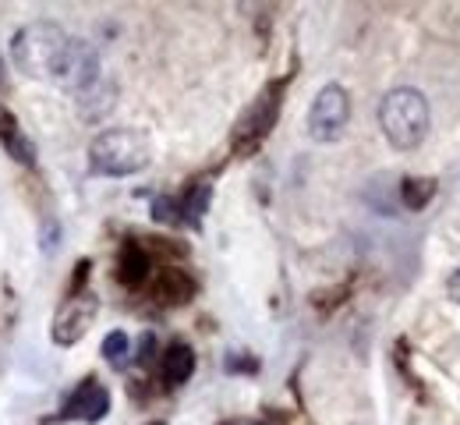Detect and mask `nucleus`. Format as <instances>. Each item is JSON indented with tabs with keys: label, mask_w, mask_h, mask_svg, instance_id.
I'll use <instances>...</instances> for the list:
<instances>
[{
	"label": "nucleus",
	"mask_w": 460,
	"mask_h": 425,
	"mask_svg": "<svg viewBox=\"0 0 460 425\" xmlns=\"http://www.w3.org/2000/svg\"><path fill=\"white\" fill-rule=\"evenodd\" d=\"M71 36L58 22H29L11 40V64L36 82H58Z\"/></svg>",
	"instance_id": "f257e3e1"
},
{
	"label": "nucleus",
	"mask_w": 460,
	"mask_h": 425,
	"mask_svg": "<svg viewBox=\"0 0 460 425\" xmlns=\"http://www.w3.org/2000/svg\"><path fill=\"white\" fill-rule=\"evenodd\" d=\"M379 128H383L386 142H390L397 153L418 149V146L429 138V128H432V111H429L425 93H418V89H411V85L390 89V93L379 100Z\"/></svg>",
	"instance_id": "f03ea898"
},
{
	"label": "nucleus",
	"mask_w": 460,
	"mask_h": 425,
	"mask_svg": "<svg viewBox=\"0 0 460 425\" xmlns=\"http://www.w3.org/2000/svg\"><path fill=\"white\" fill-rule=\"evenodd\" d=\"M153 160V142L138 128H107L89 146V167L100 178H131Z\"/></svg>",
	"instance_id": "7ed1b4c3"
},
{
	"label": "nucleus",
	"mask_w": 460,
	"mask_h": 425,
	"mask_svg": "<svg viewBox=\"0 0 460 425\" xmlns=\"http://www.w3.org/2000/svg\"><path fill=\"white\" fill-rule=\"evenodd\" d=\"M350 121V96L344 85H323L308 107V135L319 146L337 142Z\"/></svg>",
	"instance_id": "20e7f679"
},
{
	"label": "nucleus",
	"mask_w": 460,
	"mask_h": 425,
	"mask_svg": "<svg viewBox=\"0 0 460 425\" xmlns=\"http://www.w3.org/2000/svg\"><path fill=\"white\" fill-rule=\"evenodd\" d=\"M96 82H103V64H100L96 47L85 43V40H71V43H67V54H64V64H60L58 85L67 89L71 96H82V93H89Z\"/></svg>",
	"instance_id": "39448f33"
},
{
	"label": "nucleus",
	"mask_w": 460,
	"mask_h": 425,
	"mask_svg": "<svg viewBox=\"0 0 460 425\" xmlns=\"http://www.w3.org/2000/svg\"><path fill=\"white\" fill-rule=\"evenodd\" d=\"M96 312H100V302H96L93 295L75 291V295L58 308V315H54V344H60V348L78 344V341L93 330Z\"/></svg>",
	"instance_id": "423d86ee"
},
{
	"label": "nucleus",
	"mask_w": 460,
	"mask_h": 425,
	"mask_svg": "<svg viewBox=\"0 0 460 425\" xmlns=\"http://www.w3.org/2000/svg\"><path fill=\"white\" fill-rule=\"evenodd\" d=\"M111 412V394L103 383L85 379L78 383V390L64 401V419H82V422H100Z\"/></svg>",
	"instance_id": "0eeeda50"
},
{
	"label": "nucleus",
	"mask_w": 460,
	"mask_h": 425,
	"mask_svg": "<svg viewBox=\"0 0 460 425\" xmlns=\"http://www.w3.org/2000/svg\"><path fill=\"white\" fill-rule=\"evenodd\" d=\"M0 146H4V153H7L11 160H18L22 167H32V164H36V149H32L29 135L22 131V124L14 121L4 107H0Z\"/></svg>",
	"instance_id": "6e6552de"
},
{
	"label": "nucleus",
	"mask_w": 460,
	"mask_h": 425,
	"mask_svg": "<svg viewBox=\"0 0 460 425\" xmlns=\"http://www.w3.org/2000/svg\"><path fill=\"white\" fill-rule=\"evenodd\" d=\"M75 103H78V114H82V121H100V118H107V114L114 111L117 85L111 82V78H103V82H96L89 93L75 96Z\"/></svg>",
	"instance_id": "1a4fd4ad"
},
{
	"label": "nucleus",
	"mask_w": 460,
	"mask_h": 425,
	"mask_svg": "<svg viewBox=\"0 0 460 425\" xmlns=\"http://www.w3.org/2000/svg\"><path fill=\"white\" fill-rule=\"evenodd\" d=\"M195 368V351L188 344H171L164 355V383L167 386H181Z\"/></svg>",
	"instance_id": "9d476101"
},
{
	"label": "nucleus",
	"mask_w": 460,
	"mask_h": 425,
	"mask_svg": "<svg viewBox=\"0 0 460 425\" xmlns=\"http://www.w3.org/2000/svg\"><path fill=\"white\" fill-rule=\"evenodd\" d=\"M277 107H280V89H273L270 96H259V103L252 107V114L241 124V131L248 128V138H259L262 131H270V124L277 118Z\"/></svg>",
	"instance_id": "9b49d317"
},
{
	"label": "nucleus",
	"mask_w": 460,
	"mask_h": 425,
	"mask_svg": "<svg viewBox=\"0 0 460 425\" xmlns=\"http://www.w3.org/2000/svg\"><path fill=\"white\" fill-rule=\"evenodd\" d=\"M128 355H131V341H128V333H120V330L107 333V341H103V359L114 365H124Z\"/></svg>",
	"instance_id": "f8f14e48"
},
{
	"label": "nucleus",
	"mask_w": 460,
	"mask_h": 425,
	"mask_svg": "<svg viewBox=\"0 0 460 425\" xmlns=\"http://www.w3.org/2000/svg\"><path fill=\"white\" fill-rule=\"evenodd\" d=\"M153 220H160V224H173V220H181V206L173 202V199H156L153 202Z\"/></svg>",
	"instance_id": "ddd939ff"
},
{
	"label": "nucleus",
	"mask_w": 460,
	"mask_h": 425,
	"mask_svg": "<svg viewBox=\"0 0 460 425\" xmlns=\"http://www.w3.org/2000/svg\"><path fill=\"white\" fill-rule=\"evenodd\" d=\"M447 295H450V302L460 305V270H454V273L447 277Z\"/></svg>",
	"instance_id": "4468645a"
},
{
	"label": "nucleus",
	"mask_w": 460,
	"mask_h": 425,
	"mask_svg": "<svg viewBox=\"0 0 460 425\" xmlns=\"http://www.w3.org/2000/svg\"><path fill=\"white\" fill-rule=\"evenodd\" d=\"M153 351H156V337H153V333H146V337H142V351H138V362H149V355H153Z\"/></svg>",
	"instance_id": "2eb2a0df"
},
{
	"label": "nucleus",
	"mask_w": 460,
	"mask_h": 425,
	"mask_svg": "<svg viewBox=\"0 0 460 425\" xmlns=\"http://www.w3.org/2000/svg\"><path fill=\"white\" fill-rule=\"evenodd\" d=\"M227 425H259V422H227Z\"/></svg>",
	"instance_id": "dca6fc26"
}]
</instances>
